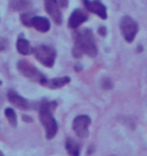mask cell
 <instances>
[{"label": "cell", "mask_w": 147, "mask_h": 156, "mask_svg": "<svg viewBox=\"0 0 147 156\" xmlns=\"http://www.w3.org/2000/svg\"><path fill=\"white\" fill-rule=\"evenodd\" d=\"M56 107L55 102L43 101L39 108V121L46 131V138L52 139L58 132V123L54 119L53 109Z\"/></svg>", "instance_id": "obj_1"}, {"label": "cell", "mask_w": 147, "mask_h": 156, "mask_svg": "<svg viewBox=\"0 0 147 156\" xmlns=\"http://www.w3.org/2000/svg\"><path fill=\"white\" fill-rule=\"evenodd\" d=\"M75 47L76 49H78L79 53L88 54L90 56H95L98 49H97L92 31L88 29L79 31L75 37Z\"/></svg>", "instance_id": "obj_2"}, {"label": "cell", "mask_w": 147, "mask_h": 156, "mask_svg": "<svg viewBox=\"0 0 147 156\" xmlns=\"http://www.w3.org/2000/svg\"><path fill=\"white\" fill-rule=\"evenodd\" d=\"M17 69L23 76L28 77L29 79L34 80V82H37V83L43 84V85H45L46 82H47L44 75L40 73L36 67H34L31 63H29L28 61H23V60L20 61L17 63Z\"/></svg>", "instance_id": "obj_3"}, {"label": "cell", "mask_w": 147, "mask_h": 156, "mask_svg": "<svg viewBox=\"0 0 147 156\" xmlns=\"http://www.w3.org/2000/svg\"><path fill=\"white\" fill-rule=\"evenodd\" d=\"M32 53L34 54L36 58L45 67H52L55 61V51L54 48L46 46V45H39L37 47L32 48Z\"/></svg>", "instance_id": "obj_4"}, {"label": "cell", "mask_w": 147, "mask_h": 156, "mask_svg": "<svg viewBox=\"0 0 147 156\" xmlns=\"http://www.w3.org/2000/svg\"><path fill=\"white\" fill-rule=\"evenodd\" d=\"M120 28H121L122 36L127 43L133 41V39L138 32V24L136 23V21H133L130 16H124L121 21Z\"/></svg>", "instance_id": "obj_5"}, {"label": "cell", "mask_w": 147, "mask_h": 156, "mask_svg": "<svg viewBox=\"0 0 147 156\" xmlns=\"http://www.w3.org/2000/svg\"><path fill=\"white\" fill-rule=\"evenodd\" d=\"M90 124H91V119L88 116L81 115V116L76 117L73 123V129L76 136L79 138H88Z\"/></svg>", "instance_id": "obj_6"}, {"label": "cell", "mask_w": 147, "mask_h": 156, "mask_svg": "<svg viewBox=\"0 0 147 156\" xmlns=\"http://www.w3.org/2000/svg\"><path fill=\"white\" fill-rule=\"evenodd\" d=\"M84 5H85V8L93 13V14H97L98 16H100L102 20L107 19V10H106V7L103 6V4L100 1V0H83Z\"/></svg>", "instance_id": "obj_7"}, {"label": "cell", "mask_w": 147, "mask_h": 156, "mask_svg": "<svg viewBox=\"0 0 147 156\" xmlns=\"http://www.w3.org/2000/svg\"><path fill=\"white\" fill-rule=\"evenodd\" d=\"M45 7L54 22L56 24H61L62 23V14L60 10L61 7L58 5V2L55 0H45Z\"/></svg>", "instance_id": "obj_8"}, {"label": "cell", "mask_w": 147, "mask_h": 156, "mask_svg": "<svg viewBox=\"0 0 147 156\" xmlns=\"http://www.w3.org/2000/svg\"><path fill=\"white\" fill-rule=\"evenodd\" d=\"M88 14L82 9H76L73 12V14L70 15V17H69V21H68V25L69 28H71V29H76V28H78L79 25L84 23L85 21H88Z\"/></svg>", "instance_id": "obj_9"}, {"label": "cell", "mask_w": 147, "mask_h": 156, "mask_svg": "<svg viewBox=\"0 0 147 156\" xmlns=\"http://www.w3.org/2000/svg\"><path fill=\"white\" fill-rule=\"evenodd\" d=\"M7 97H8V100L10 101V103H13L17 108H20V109H28L29 108V102L13 90L8 91Z\"/></svg>", "instance_id": "obj_10"}, {"label": "cell", "mask_w": 147, "mask_h": 156, "mask_svg": "<svg viewBox=\"0 0 147 156\" xmlns=\"http://www.w3.org/2000/svg\"><path fill=\"white\" fill-rule=\"evenodd\" d=\"M31 27H34L36 30L40 32H46L51 28V23L46 17H40V16H34L31 20Z\"/></svg>", "instance_id": "obj_11"}, {"label": "cell", "mask_w": 147, "mask_h": 156, "mask_svg": "<svg viewBox=\"0 0 147 156\" xmlns=\"http://www.w3.org/2000/svg\"><path fill=\"white\" fill-rule=\"evenodd\" d=\"M16 47H17L19 53L23 54V55H28V54L32 53V48H31V46H30V43L24 38L17 39Z\"/></svg>", "instance_id": "obj_12"}, {"label": "cell", "mask_w": 147, "mask_h": 156, "mask_svg": "<svg viewBox=\"0 0 147 156\" xmlns=\"http://www.w3.org/2000/svg\"><path fill=\"white\" fill-rule=\"evenodd\" d=\"M66 147H67V151L70 155H74V156H77L79 155V151H81V147L77 142L73 140L71 138H69L67 139V141H66Z\"/></svg>", "instance_id": "obj_13"}, {"label": "cell", "mask_w": 147, "mask_h": 156, "mask_svg": "<svg viewBox=\"0 0 147 156\" xmlns=\"http://www.w3.org/2000/svg\"><path fill=\"white\" fill-rule=\"evenodd\" d=\"M70 82V78L69 77H61V78H54V79H51L49 82H46L47 84V86L48 87H52V88H59V87H62L64 86L66 84H68ZM46 85V84H45Z\"/></svg>", "instance_id": "obj_14"}, {"label": "cell", "mask_w": 147, "mask_h": 156, "mask_svg": "<svg viewBox=\"0 0 147 156\" xmlns=\"http://www.w3.org/2000/svg\"><path fill=\"white\" fill-rule=\"evenodd\" d=\"M10 8L13 10H23L30 6L29 0H10Z\"/></svg>", "instance_id": "obj_15"}, {"label": "cell", "mask_w": 147, "mask_h": 156, "mask_svg": "<svg viewBox=\"0 0 147 156\" xmlns=\"http://www.w3.org/2000/svg\"><path fill=\"white\" fill-rule=\"evenodd\" d=\"M5 115L7 117V119H8V122L10 123V125L12 126H16V124H17V121H16V114L13 109H10V108H7L5 110Z\"/></svg>", "instance_id": "obj_16"}, {"label": "cell", "mask_w": 147, "mask_h": 156, "mask_svg": "<svg viewBox=\"0 0 147 156\" xmlns=\"http://www.w3.org/2000/svg\"><path fill=\"white\" fill-rule=\"evenodd\" d=\"M32 17H34V15L31 14V13H24L21 16V21L27 27H31V20H32Z\"/></svg>", "instance_id": "obj_17"}, {"label": "cell", "mask_w": 147, "mask_h": 156, "mask_svg": "<svg viewBox=\"0 0 147 156\" xmlns=\"http://www.w3.org/2000/svg\"><path fill=\"white\" fill-rule=\"evenodd\" d=\"M58 2V5L61 7V8H66L68 6V0H55Z\"/></svg>", "instance_id": "obj_18"}, {"label": "cell", "mask_w": 147, "mask_h": 156, "mask_svg": "<svg viewBox=\"0 0 147 156\" xmlns=\"http://www.w3.org/2000/svg\"><path fill=\"white\" fill-rule=\"evenodd\" d=\"M7 47V40L6 39H0V51H4Z\"/></svg>", "instance_id": "obj_19"}, {"label": "cell", "mask_w": 147, "mask_h": 156, "mask_svg": "<svg viewBox=\"0 0 147 156\" xmlns=\"http://www.w3.org/2000/svg\"><path fill=\"white\" fill-rule=\"evenodd\" d=\"M0 155H2V153H1V151H0Z\"/></svg>", "instance_id": "obj_20"}, {"label": "cell", "mask_w": 147, "mask_h": 156, "mask_svg": "<svg viewBox=\"0 0 147 156\" xmlns=\"http://www.w3.org/2000/svg\"><path fill=\"white\" fill-rule=\"evenodd\" d=\"M0 85H1V82H0Z\"/></svg>", "instance_id": "obj_21"}]
</instances>
